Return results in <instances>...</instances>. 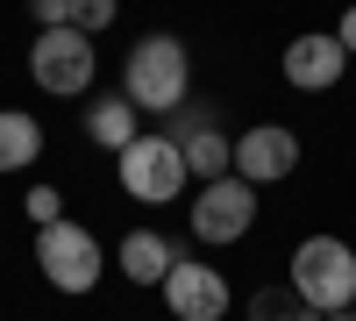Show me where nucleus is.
<instances>
[{
    "label": "nucleus",
    "mask_w": 356,
    "mask_h": 321,
    "mask_svg": "<svg viewBox=\"0 0 356 321\" xmlns=\"http://www.w3.org/2000/svg\"><path fill=\"white\" fill-rule=\"evenodd\" d=\"M122 100L136 107V114H178L193 100V50L178 43V36H143L129 57H122Z\"/></svg>",
    "instance_id": "1"
},
{
    "label": "nucleus",
    "mask_w": 356,
    "mask_h": 321,
    "mask_svg": "<svg viewBox=\"0 0 356 321\" xmlns=\"http://www.w3.org/2000/svg\"><path fill=\"white\" fill-rule=\"evenodd\" d=\"M285 285L314 314H349L356 307V250L342 236H307L292 250V265H285Z\"/></svg>",
    "instance_id": "2"
},
{
    "label": "nucleus",
    "mask_w": 356,
    "mask_h": 321,
    "mask_svg": "<svg viewBox=\"0 0 356 321\" xmlns=\"http://www.w3.org/2000/svg\"><path fill=\"white\" fill-rule=\"evenodd\" d=\"M36 272L57 285V293L86 300V293L100 285V272H107V250H100L93 228H79V221L65 214L57 228H36Z\"/></svg>",
    "instance_id": "3"
},
{
    "label": "nucleus",
    "mask_w": 356,
    "mask_h": 321,
    "mask_svg": "<svg viewBox=\"0 0 356 321\" xmlns=\"http://www.w3.org/2000/svg\"><path fill=\"white\" fill-rule=\"evenodd\" d=\"M29 79H36L50 100H79V93H93V79H100V50L86 43L79 29H36Z\"/></svg>",
    "instance_id": "4"
},
{
    "label": "nucleus",
    "mask_w": 356,
    "mask_h": 321,
    "mask_svg": "<svg viewBox=\"0 0 356 321\" xmlns=\"http://www.w3.org/2000/svg\"><path fill=\"white\" fill-rule=\"evenodd\" d=\"M114 171H122V193L143 200V208H171L178 193H186V150H178L171 136H136L122 157H114Z\"/></svg>",
    "instance_id": "5"
},
{
    "label": "nucleus",
    "mask_w": 356,
    "mask_h": 321,
    "mask_svg": "<svg viewBox=\"0 0 356 321\" xmlns=\"http://www.w3.org/2000/svg\"><path fill=\"white\" fill-rule=\"evenodd\" d=\"M193 236L200 243H214V250H228V243H243L250 228H257V186H243L228 171V179H214V186H200L193 193Z\"/></svg>",
    "instance_id": "6"
},
{
    "label": "nucleus",
    "mask_w": 356,
    "mask_h": 321,
    "mask_svg": "<svg viewBox=\"0 0 356 321\" xmlns=\"http://www.w3.org/2000/svg\"><path fill=\"white\" fill-rule=\"evenodd\" d=\"M300 171V136L292 129H278V122H257V129H243L235 136V179L243 186H278V179H292Z\"/></svg>",
    "instance_id": "7"
},
{
    "label": "nucleus",
    "mask_w": 356,
    "mask_h": 321,
    "mask_svg": "<svg viewBox=\"0 0 356 321\" xmlns=\"http://www.w3.org/2000/svg\"><path fill=\"white\" fill-rule=\"evenodd\" d=\"M157 293H164V307H171L178 321H228V307H235L228 279H221L214 265H200V257H178V272L157 285Z\"/></svg>",
    "instance_id": "8"
},
{
    "label": "nucleus",
    "mask_w": 356,
    "mask_h": 321,
    "mask_svg": "<svg viewBox=\"0 0 356 321\" xmlns=\"http://www.w3.org/2000/svg\"><path fill=\"white\" fill-rule=\"evenodd\" d=\"M342 72H349V50L335 43V29L285 43V86H300V93H328V86H342Z\"/></svg>",
    "instance_id": "9"
},
{
    "label": "nucleus",
    "mask_w": 356,
    "mask_h": 321,
    "mask_svg": "<svg viewBox=\"0 0 356 321\" xmlns=\"http://www.w3.org/2000/svg\"><path fill=\"white\" fill-rule=\"evenodd\" d=\"M178 257H186V250H178L164 228H129L122 250H114V265H122L129 285H164V279L178 272Z\"/></svg>",
    "instance_id": "10"
},
{
    "label": "nucleus",
    "mask_w": 356,
    "mask_h": 321,
    "mask_svg": "<svg viewBox=\"0 0 356 321\" xmlns=\"http://www.w3.org/2000/svg\"><path fill=\"white\" fill-rule=\"evenodd\" d=\"M136 122H143V114H136V107H129L122 93H100L93 107H86V136H93V143H100V150H114V157H122V150H129V143L143 136Z\"/></svg>",
    "instance_id": "11"
},
{
    "label": "nucleus",
    "mask_w": 356,
    "mask_h": 321,
    "mask_svg": "<svg viewBox=\"0 0 356 321\" xmlns=\"http://www.w3.org/2000/svg\"><path fill=\"white\" fill-rule=\"evenodd\" d=\"M43 157V122L29 107H0V171H29Z\"/></svg>",
    "instance_id": "12"
},
{
    "label": "nucleus",
    "mask_w": 356,
    "mask_h": 321,
    "mask_svg": "<svg viewBox=\"0 0 356 321\" xmlns=\"http://www.w3.org/2000/svg\"><path fill=\"white\" fill-rule=\"evenodd\" d=\"M186 171H193L200 186L228 179V171H235V136H228V129H200V136L186 143Z\"/></svg>",
    "instance_id": "13"
},
{
    "label": "nucleus",
    "mask_w": 356,
    "mask_h": 321,
    "mask_svg": "<svg viewBox=\"0 0 356 321\" xmlns=\"http://www.w3.org/2000/svg\"><path fill=\"white\" fill-rule=\"evenodd\" d=\"M200 129H221V122H214V107H207V100H186L178 114H164V129H157V136H171L178 150H186V143H193Z\"/></svg>",
    "instance_id": "14"
},
{
    "label": "nucleus",
    "mask_w": 356,
    "mask_h": 321,
    "mask_svg": "<svg viewBox=\"0 0 356 321\" xmlns=\"http://www.w3.org/2000/svg\"><path fill=\"white\" fill-rule=\"evenodd\" d=\"M300 314V300H292V285H264V293L250 300V314L243 321H292Z\"/></svg>",
    "instance_id": "15"
},
{
    "label": "nucleus",
    "mask_w": 356,
    "mask_h": 321,
    "mask_svg": "<svg viewBox=\"0 0 356 321\" xmlns=\"http://www.w3.org/2000/svg\"><path fill=\"white\" fill-rule=\"evenodd\" d=\"M22 208H29V221H36V228H57V221H65V193H57V186H29Z\"/></svg>",
    "instance_id": "16"
},
{
    "label": "nucleus",
    "mask_w": 356,
    "mask_h": 321,
    "mask_svg": "<svg viewBox=\"0 0 356 321\" xmlns=\"http://www.w3.org/2000/svg\"><path fill=\"white\" fill-rule=\"evenodd\" d=\"M107 22H114V0H79V22H72V29H79L86 43H93V36H100Z\"/></svg>",
    "instance_id": "17"
},
{
    "label": "nucleus",
    "mask_w": 356,
    "mask_h": 321,
    "mask_svg": "<svg viewBox=\"0 0 356 321\" xmlns=\"http://www.w3.org/2000/svg\"><path fill=\"white\" fill-rule=\"evenodd\" d=\"M36 22L43 29H72L79 22V0H36Z\"/></svg>",
    "instance_id": "18"
},
{
    "label": "nucleus",
    "mask_w": 356,
    "mask_h": 321,
    "mask_svg": "<svg viewBox=\"0 0 356 321\" xmlns=\"http://www.w3.org/2000/svg\"><path fill=\"white\" fill-rule=\"evenodd\" d=\"M335 43H342V50H349V57H356V8H349V15H342V22H335Z\"/></svg>",
    "instance_id": "19"
},
{
    "label": "nucleus",
    "mask_w": 356,
    "mask_h": 321,
    "mask_svg": "<svg viewBox=\"0 0 356 321\" xmlns=\"http://www.w3.org/2000/svg\"><path fill=\"white\" fill-rule=\"evenodd\" d=\"M292 321H328V314H314V307H300V314H292Z\"/></svg>",
    "instance_id": "20"
},
{
    "label": "nucleus",
    "mask_w": 356,
    "mask_h": 321,
    "mask_svg": "<svg viewBox=\"0 0 356 321\" xmlns=\"http://www.w3.org/2000/svg\"><path fill=\"white\" fill-rule=\"evenodd\" d=\"M328 321H356V307H349V314H328Z\"/></svg>",
    "instance_id": "21"
}]
</instances>
